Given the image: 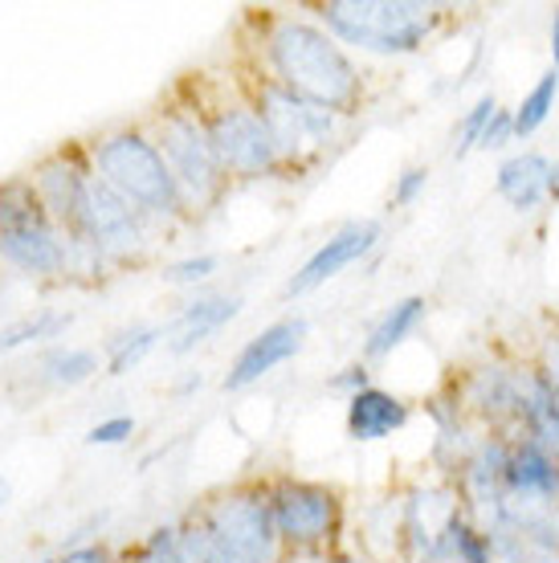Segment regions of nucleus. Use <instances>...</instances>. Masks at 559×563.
<instances>
[{
  "instance_id": "nucleus-1",
  "label": "nucleus",
  "mask_w": 559,
  "mask_h": 563,
  "mask_svg": "<svg viewBox=\"0 0 559 563\" xmlns=\"http://www.w3.org/2000/svg\"><path fill=\"white\" fill-rule=\"evenodd\" d=\"M250 29V70L278 82L298 99L322 111L360 119L368 111V74L343 45L327 33L310 13H253Z\"/></svg>"
},
{
  "instance_id": "nucleus-2",
  "label": "nucleus",
  "mask_w": 559,
  "mask_h": 563,
  "mask_svg": "<svg viewBox=\"0 0 559 563\" xmlns=\"http://www.w3.org/2000/svg\"><path fill=\"white\" fill-rule=\"evenodd\" d=\"M83 147L98 180L107 184L114 197H123L135 212H143L155 229L176 233V229L193 225L180 188H176V176H172L160 143L152 140L147 123L102 128Z\"/></svg>"
},
{
  "instance_id": "nucleus-3",
  "label": "nucleus",
  "mask_w": 559,
  "mask_h": 563,
  "mask_svg": "<svg viewBox=\"0 0 559 563\" xmlns=\"http://www.w3.org/2000/svg\"><path fill=\"white\" fill-rule=\"evenodd\" d=\"M310 16L348 54L417 57L446 29L449 9L434 0H322Z\"/></svg>"
},
{
  "instance_id": "nucleus-4",
  "label": "nucleus",
  "mask_w": 559,
  "mask_h": 563,
  "mask_svg": "<svg viewBox=\"0 0 559 563\" xmlns=\"http://www.w3.org/2000/svg\"><path fill=\"white\" fill-rule=\"evenodd\" d=\"M184 95L193 99L205 135L212 143V155L221 164L229 184H262V180H282V164L274 152L266 123L257 107L245 95V82L212 86L209 78H188L180 86Z\"/></svg>"
},
{
  "instance_id": "nucleus-5",
  "label": "nucleus",
  "mask_w": 559,
  "mask_h": 563,
  "mask_svg": "<svg viewBox=\"0 0 559 563\" xmlns=\"http://www.w3.org/2000/svg\"><path fill=\"white\" fill-rule=\"evenodd\" d=\"M241 82H245V95L257 107L270 140H274L282 180H303V176L322 168L348 143L351 119H343V114L322 111V107L298 99V95L282 90L278 82H270V78H262V74L253 70Z\"/></svg>"
},
{
  "instance_id": "nucleus-6",
  "label": "nucleus",
  "mask_w": 559,
  "mask_h": 563,
  "mask_svg": "<svg viewBox=\"0 0 559 563\" xmlns=\"http://www.w3.org/2000/svg\"><path fill=\"white\" fill-rule=\"evenodd\" d=\"M143 123L152 131V140L160 143V152L168 159L172 176H176V188H180V197H184L188 221L212 217V212L224 205L233 184L224 180V172H221V164H217V155H212V143H209V135H205V123H200L193 99L176 86Z\"/></svg>"
},
{
  "instance_id": "nucleus-7",
  "label": "nucleus",
  "mask_w": 559,
  "mask_h": 563,
  "mask_svg": "<svg viewBox=\"0 0 559 563\" xmlns=\"http://www.w3.org/2000/svg\"><path fill=\"white\" fill-rule=\"evenodd\" d=\"M0 266L37 286H66V229L45 212L29 176L0 180Z\"/></svg>"
},
{
  "instance_id": "nucleus-8",
  "label": "nucleus",
  "mask_w": 559,
  "mask_h": 563,
  "mask_svg": "<svg viewBox=\"0 0 559 563\" xmlns=\"http://www.w3.org/2000/svg\"><path fill=\"white\" fill-rule=\"evenodd\" d=\"M196 515L209 539V563H278L286 555L270 515L266 478L224 486L196 503Z\"/></svg>"
},
{
  "instance_id": "nucleus-9",
  "label": "nucleus",
  "mask_w": 559,
  "mask_h": 563,
  "mask_svg": "<svg viewBox=\"0 0 559 563\" xmlns=\"http://www.w3.org/2000/svg\"><path fill=\"white\" fill-rule=\"evenodd\" d=\"M266 498L286 551L348 548V503L331 482L274 474L266 478Z\"/></svg>"
},
{
  "instance_id": "nucleus-10",
  "label": "nucleus",
  "mask_w": 559,
  "mask_h": 563,
  "mask_svg": "<svg viewBox=\"0 0 559 563\" xmlns=\"http://www.w3.org/2000/svg\"><path fill=\"white\" fill-rule=\"evenodd\" d=\"M66 233L83 238L86 245H90V250L111 266V274L131 269V266H143V262L155 254V245L168 238V233H164V229H155L143 212L131 209L123 197H114L111 188L98 180V176L90 180V188H86L78 221H74Z\"/></svg>"
},
{
  "instance_id": "nucleus-11",
  "label": "nucleus",
  "mask_w": 559,
  "mask_h": 563,
  "mask_svg": "<svg viewBox=\"0 0 559 563\" xmlns=\"http://www.w3.org/2000/svg\"><path fill=\"white\" fill-rule=\"evenodd\" d=\"M380 245H384V225H380L376 217H351V221H343L339 229H331V233L298 262V269H294L291 278H286V286H282V295L286 298L315 295L327 282L343 278L348 269L364 266Z\"/></svg>"
},
{
  "instance_id": "nucleus-12",
  "label": "nucleus",
  "mask_w": 559,
  "mask_h": 563,
  "mask_svg": "<svg viewBox=\"0 0 559 563\" xmlns=\"http://www.w3.org/2000/svg\"><path fill=\"white\" fill-rule=\"evenodd\" d=\"M449 393L482 433H518V364L482 360L465 372L462 380L449 384Z\"/></svg>"
},
{
  "instance_id": "nucleus-13",
  "label": "nucleus",
  "mask_w": 559,
  "mask_h": 563,
  "mask_svg": "<svg viewBox=\"0 0 559 563\" xmlns=\"http://www.w3.org/2000/svg\"><path fill=\"white\" fill-rule=\"evenodd\" d=\"M310 339V323L303 314H282L262 331H253L238 347V355L229 360V372L221 376L224 393H250L262 380H270L278 367H286L294 355H303Z\"/></svg>"
},
{
  "instance_id": "nucleus-14",
  "label": "nucleus",
  "mask_w": 559,
  "mask_h": 563,
  "mask_svg": "<svg viewBox=\"0 0 559 563\" xmlns=\"http://www.w3.org/2000/svg\"><path fill=\"white\" fill-rule=\"evenodd\" d=\"M25 176L33 180V188H37L45 212H50L62 229H70L74 221H78L86 188H90V180H95L83 143H62V147H54V152H45Z\"/></svg>"
},
{
  "instance_id": "nucleus-15",
  "label": "nucleus",
  "mask_w": 559,
  "mask_h": 563,
  "mask_svg": "<svg viewBox=\"0 0 559 563\" xmlns=\"http://www.w3.org/2000/svg\"><path fill=\"white\" fill-rule=\"evenodd\" d=\"M241 310H245V298L238 290H196L176 307L168 323H164V347L168 355L184 360V355L200 352L205 343L221 335L229 323H238Z\"/></svg>"
},
{
  "instance_id": "nucleus-16",
  "label": "nucleus",
  "mask_w": 559,
  "mask_h": 563,
  "mask_svg": "<svg viewBox=\"0 0 559 563\" xmlns=\"http://www.w3.org/2000/svg\"><path fill=\"white\" fill-rule=\"evenodd\" d=\"M401 498V551L396 560L405 563L420 551H429L441 539L449 522L462 515V503H458V490L449 486L446 478L434 482H413Z\"/></svg>"
},
{
  "instance_id": "nucleus-17",
  "label": "nucleus",
  "mask_w": 559,
  "mask_h": 563,
  "mask_svg": "<svg viewBox=\"0 0 559 563\" xmlns=\"http://www.w3.org/2000/svg\"><path fill=\"white\" fill-rule=\"evenodd\" d=\"M408 421H413V405L384 384H368V388L343 400V433L355 445L392 441L396 433H405Z\"/></svg>"
},
{
  "instance_id": "nucleus-18",
  "label": "nucleus",
  "mask_w": 559,
  "mask_h": 563,
  "mask_svg": "<svg viewBox=\"0 0 559 563\" xmlns=\"http://www.w3.org/2000/svg\"><path fill=\"white\" fill-rule=\"evenodd\" d=\"M429 421H434V445H429V462L437 465V474L446 482L458 478V470L470 462V453L478 450V441H482V429H478L470 417L462 412V405L453 400V393H437L429 396Z\"/></svg>"
},
{
  "instance_id": "nucleus-19",
  "label": "nucleus",
  "mask_w": 559,
  "mask_h": 563,
  "mask_svg": "<svg viewBox=\"0 0 559 563\" xmlns=\"http://www.w3.org/2000/svg\"><path fill=\"white\" fill-rule=\"evenodd\" d=\"M559 462V388L544 367H518V433Z\"/></svg>"
},
{
  "instance_id": "nucleus-20",
  "label": "nucleus",
  "mask_w": 559,
  "mask_h": 563,
  "mask_svg": "<svg viewBox=\"0 0 559 563\" xmlns=\"http://www.w3.org/2000/svg\"><path fill=\"white\" fill-rule=\"evenodd\" d=\"M102 376V355L98 347H86V343H50L33 355V364L25 367V380L37 388V393H74V388H86L90 380Z\"/></svg>"
},
{
  "instance_id": "nucleus-21",
  "label": "nucleus",
  "mask_w": 559,
  "mask_h": 563,
  "mask_svg": "<svg viewBox=\"0 0 559 563\" xmlns=\"http://www.w3.org/2000/svg\"><path fill=\"white\" fill-rule=\"evenodd\" d=\"M429 319V298L425 295H405L388 302V307L380 310L376 319L368 323L364 331V364H384L392 360L396 352H405L408 343L420 335V327Z\"/></svg>"
},
{
  "instance_id": "nucleus-22",
  "label": "nucleus",
  "mask_w": 559,
  "mask_h": 563,
  "mask_svg": "<svg viewBox=\"0 0 559 563\" xmlns=\"http://www.w3.org/2000/svg\"><path fill=\"white\" fill-rule=\"evenodd\" d=\"M494 192L515 212H539L551 200V159L544 152H515L506 155L494 172Z\"/></svg>"
},
{
  "instance_id": "nucleus-23",
  "label": "nucleus",
  "mask_w": 559,
  "mask_h": 563,
  "mask_svg": "<svg viewBox=\"0 0 559 563\" xmlns=\"http://www.w3.org/2000/svg\"><path fill=\"white\" fill-rule=\"evenodd\" d=\"M74 327V310L62 307H33L0 323V360L21 352H42L50 343H62Z\"/></svg>"
},
{
  "instance_id": "nucleus-24",
  "label": "nucleus",
  "mask_w": 559,
  "mask_h": 563,
  "mask_svg": "<svg viewBox=\"0 0 559 563\" xmlns=\"http://www.w3.org/2000/svg\"><path fill=\"white\" fill-rule=\"evenodd\" d=\"M164 347V327L160 323H127L107 335L102 343V376H131L135 367H143L155 352Z\"/></svg>"
},
{
  "instance_id": "nucleus-25",
  "label": "nucleus",
  "mask_w": 559,
  "mask_h": 563,
  "mask_svg": "<svg viewBox=\"0 0 559 563\" xmlns=\"http://www.w3.org/2000/svg\"><path fill=\"white\" fill-rule=\"evenodd\" d=\"M559 102V78L551 70L539 74L535 78V86L518 99V107L511 111V128H515V143L518 140H531V135H539V131L547 128V119H551V111H556Z\"/></svg>"
},
{
  "instance_id": "nucleus-26",
  "label": "nucleus",
  "mask_w": 559,
  "mask_h": 563,
  "mask_svg": "<svg viewBox=\"0 0 559 563\" xmlns=\"http://www.w3.org/2000/svg\"><path fill=\"white\" fill-rule=\"evenodd\" d=\"M221 266H224V257L217 254V250H193V254H180V257H172V262H164V266H160V282L172 286V290L196 295V290H209V282L221 274Z\"/></svg>"
},
{
  "instance_id": "nucleus-27",
  "label": "nucleus",
  "mask_w": 559,
  "mask_h": 563,
  "mask_svg": "<svg viewBox=\"0 0 559 563\" xmlns=\"http://www.w3.org/2000/svg\"><path fill=\"white\" fill-rule=\"evenodd\" d=\"M123 563H184L180 539H176V519L155 522L147 536H140L119 555Z\"/></svg>"
},
{
  "instance_id": "nucleus-28",
  "label": "nucleus",
  "mask_w": 559,
  "mask_h": 563,
  "mask_svg": "<svg viewBox=\"0 0 559 563\" xmlns=\"http://www.w3.org/2000/svg\"><path fill=\"white\" fill-rule=\"evenodd\" d=\"M140 433V421H135V412H107V417H98L90 429H86V445L90 450H123L131 445Z\"/></svg>"
},
{
  "instance_id": "nucleus-29",
  "label": "nucleus",
  "mask_w": 559,
  "mask_h": 563,
  "mask_svg": "<svg viewBox=\"0 0 559 563\" xmlns=\"http://www.w3.org/2000/svg\"><path fill=\"white\" fill-rule=\"evenodd\" d=\"M498 114V99L494 95H482V99H474V107L458 119V128H453V147H458V155L465 152H478V143H482V135H486L490 119Z\"/></svg>"
},
{
  "instance_id": "nucleus-30",
  "label": "nucleus",
  "mask_w": 559,
  "mask_h": 563,
  "mask_svg": "<svg viewBox=\"0 0 559 563\" xmlns=\"http://www.w3.org/2000/svg\"><path fill=\"white\" fill-rule=\"evenodd\" d=\"M425 188H429V168L425 164H408L392 176V188H388V209H413L420 197H425Z\"/></svg>"
},
{
  "instance_id": "nucleus-31",
  "label": "nucleus",
  "mask_w": 559,
  "mask_h": 563,
  "mask_svg": "<svg viewBox=\"0 0 559 563\" xmlns=\"http://www.w3.org/2000/svg\"><path fill=\"white\" fill-rule=\"evenodd\" d=\"M54 563H119V555L107 539H95V543H66L54 555Z\"/></svg>"
},
{
  "instance_id": "nucleus-32",
  "label": "nucleus",
  "mask_w": 559,
  "mask_h": 563,
  "mask_svg": "<svg viewBox=\"0 0 559 563\" xmlns=\"http://www.w3.org/2000/svg\"><path fill=\"white\" fill-rule=\"evenodd\" d=\"M368 384H376V380H372V364H364V360H355V364L339 367L336 376L327 380V388H331V393H339L343 400H348V396H355L360 388H368Z\"/></svg>"
},
{
  "instance_id": "nucleus-33",
  "label": "nucleus",
  "mask_w": 559,
  "mask_h": 563,
  "mask_svg": "<svg viewBox=\"0 0 559 563\" xmlns=\"http://www.w3.org/2000/svg\"><path fill=\"white\" fill-rule=\"evenodd\" d=\"M506 143H515V128H511V111L498 107V114L490 119V128L478 147H482V152H498V147H506Z\"/></svg>"
},
{
  "instance_id": "nucleus-34",
  "label": "nucleus",
  "mask_w": 559,
  "mask_h": 563,
  "mask_svg": "<svg viewBox=\"0 0 559 563\" xmlns=\"http://www.w3.org/2000/svg\"><path fill=\"white\" fill-rule=\"evenodd\" d=\"M405 563H462V560H458V551L449 548L446 531H441V539H437L434 548L420 551V555H413V560H405Z\"/></svg>"
},
{
  "instance_id": "nucleus-35",
  "label": "nucleus",
  "mask_w": 559,
  "mask_h": 563,
  "mask_svg": "<svg viewBox=\"0 0 559 563\" xmlns=\"http://www.w3.org/2000/svg\"><path fill=\"white\" fill-rule=\"evenodd\" d=\"M200 388H205V372H184L180 380L172 384V396H176V400H188V396H196L200 393Z\"/></svg>"
},
{
  "instance_id": "nucleus-36",
  "label": "nucleus",
  "mask_w": 559,
  "mask_h": 563,
  "mask_svg": "<svg viewBox=\"0 0 559 563\" xmlns=\"http://www.w3.org/2000/svg\"><path fill=\"white\" fill-rule=\"evenodd\" d=\"M278 563H336V551H286Z\"/></svg>"
},
{
  "instance_id": "nucleus-37",
  "label": "nucleus",
  "mask_w": 559,
  "mask_h": 563,
  "mask_svg": "<svg viewBox=\"0 0 559 563\" xmlns=\"http://www.w3.org/2000/svg\"><path fill=\"white\" fill-rule=\"evenodd\" d=\"M551 376V384L559 388V331L551 339H547V355H544V364H539Z\"/></svg>"
},
{
  "instance_id": "nucleus-38",
  "label": "nucleus",
  "mask_w": 559,
  "mask_h": 563,
  "mask_svg": "<svg viewBox=\"0 0 559 563\" xmlns=\"http://www.w3.org/2000/svg\"><path fill=\"white\" fill-rule=\"evenodd\" d=\"M547 42H551V74L559 78V9L551 13V29H547Z\"/></svg>"
},
{
  "instance_id": "nucleus-39",
  "label": "nucleus",
  "mask_w": 559,
  "mask_h": 563,
  "mask_svg": "<svg viewBox=\"0 0 559 563\" xmlns=\"http://www.w3.org/2000/svg\"><path fill=\"white\" fill-rule=\"evenodd\" d=\"M9 498H13V486H9V478H0V510L9 507Z\"/></svg>"
},
{
  "instance_id": "nucleus-40",
  "label": "nucleus",
  "mask_w": 559,
  "mask_h": 563,
  "mask_svg": "<svg viewBox=\"0 0 559 563\" xmlns=\"http://www.w3.org/2000/svg\"><path fill=\"white\" fill-rule=\"evenodd\" d=\"M551 200H559V159H551Z\"/></svg>"
},
{
  "instance_id": "nucleus-41",
  "label": "nucleus",
  "mask_w": 559,
  "mask_h": 563,
  "mask_svg": "<svg viewBox=\"0 0 559 563\" xmlns=\"http://www.w3.org/2000/svg\"><path fill=\"white\" fill-rule=\"evenodd\" d=\"M29 563H54V555H37V560H29Z\"/></svg>"
}]
</instances>
